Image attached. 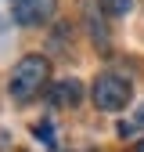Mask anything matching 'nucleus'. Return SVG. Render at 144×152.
Segmentation results:
<instances>
[{
	"mask_svg": "<svg viewBox=\"0 0 144 152\" xmlns=\"http://www.w3.org/2000/svg\"><path fill=\"white\" fill-rule=\"evenodd\" d=\"M101 7H104L108 15H115V18H122L126 11L133 7V0H101Z\"/></svg>",
	"mask_w": 144,
	"mask_h": 152,
	"instance_id": "5",
	"label": "nucleus"
},
{
	"mask_svg": "<svg viewBox=\"0 0 144 152\" xmlns=\"http://www.w3.org/2000/svg\"><path fill=\"white\" fill-rule=\"evenodd\" d=\"M137 152H144V141H140V145H137Z\"/></svg>",
	"mask_w": 144,
	"mask_h": 152,
	"instance_id": "7",
	"label": "nucleus"
},
{
	"mask_svg": "<svg viewBox=\"0 0 144 152\" xmlns=\"http://www.w3.org/2000/svg\"><path fill=\"white\" fill-rule=\"evenodd\" d=\"M130 94H133L130 80H122V76H115V72H101L97 80H94V105L104 109V112H119V109H126Z\"/></svg>",
	"mask_w": 144,
	"mask_h": 152,
	"instance_id": "2",
	"label": "nucleus"
},
{
	"mask_svg": "<svg viewBox=\"0 0 144 152\" xmlns=\"http://www.w3.org/2000/svg\"><path fill=\"white\" fill-rule=\"evenodd\" d=\"M50 80V62L43 58V54H25L22 62H18L11 69V80H7V91L14 102H29L36 98Z\"/></svg>",
	"mask_w": 144,
	"mask_h": 152,
	"instance_id": "1",
	"label": "nucleus"
},
{
	"mask_svg": "<svg viewBox=\"0 0 144 152\" xmlns=\"http://www.w3.org/2000/svg\"><path fill=\"white\" fill-rule=\"evenodd\" d=\"M11 11L18 26H43L54 18L58 0H11Z\"/></svg>",
	"mask_w": 144,
	"mask_h": 152,
	"instance_id": "3",
	"label": "nucleus"
},
{
	"mask_svg": "<svg viewBox=\"0 0 144 152\" xmlns=\"http://www.w3.org/2000/svg\"><path fill=\"white\" fill-rule=\"evenodd\" d=\"M79 98H83V87H79V80H58L54 83V91H50V102L54 105H79Z\"/></svg>",
	"mask_w": 144,
	"mask_h": 152,
	"instance_id": "4",
	"label": "nucleus"
},
{
	"mask_svg": "<svg viewBox=\"0 0 144 152\" xmlns=\"http://www.w3.org/2000/svg\"><path fill=\"white\" fill-rule=\"evenodd\" d=\"M36 134H40V141L54 145V138H50V123H36Z\"/></svg>",
	"mask_w": 144,
	"mask_h": 152,
	"instance_id": "6",
	"label": "nucleus"
}]
</instances>
